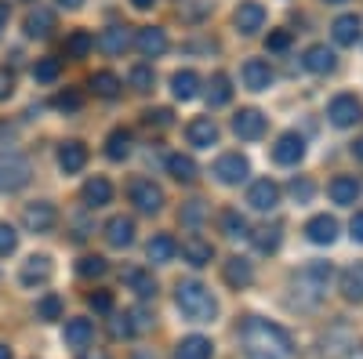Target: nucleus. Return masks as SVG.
Wrapping results in <instances>:
<instances>
[{
  "mask_svg": "<svg viewBox=\"0 0 363 359\" xmlns=\"http://www.w3.org/2000/svg\"><path fill=\"white\" fill-rule=\"evenodd\" d=\"M229 98H233L229 76H225V73H215V76H211V84H207V106H211V109H218V106H225Z\"/></svg>",
  "mask_w": 363,
  "mask_h": 359,
  "instance_id": "obj_36",
  "label": "nucleus"
},
{
  "mask_svg": "<svg viewBox=\"0 0 363 359\" xmlns=\"http://www.w3.org/2000/svg\"><path fill=\"white\" fill-rule=\"evenodd\" d=\"M58 73H62V62H58V58H40V62L33 66L37 84H51V80H58Z\"/></svg>",
  "mask_w": 363,
  "mask_h": 359,
  "instance_id": "obj_42",
  "label": "nucleus"
},
{
  "mask_svg": "<svg viewBox=\"0 0 363 359\" xmlns=\"http://www.w3.org/2000/svg\"><path fill=\"white\" fill-rule=\"evenodd\" d=\"M87 302H91V309H95V312H102V316H109V312H113V294H109V290L91 294Z\"/></svg>",
  "mask_w": 363,
  "mask_h": 359,
  "instance_id": "obj_50",
  "label": "nucleus"
},
{
  "mask_svg": "<svg viewBox=\"0 0 363 359\" xmlns=\"http://www.w3.org/2000/svg\"><path fill=\"white\" fill-rule=\"evenodd\" d=\"M301 156H306V142H301V135L287 131L277 138V145H272V160H277L280 167H294Z\"/></svg>",
  "mask_w": 363,
  "mask_h": 359,
  "instance_id": "obj_9",
  "label": "nucleus"
},
{
  "mask_svg": "<svg viewBox=\"0 0 363 359\" xmlns=\"http://www.w3.org/2000/svg\"><path fill=\"white\" fill-rule=\"evenodd\" d=\"M120 87H124V84H120V76L116 73H95V76H91V91H95L99 98H120Z\"/></svg>",
  "mask_w": 363,
  "mask_h": 359,
  "instance_id": "obj_38",
  "label": "nucleus"
},
{
  "mask_svg": "<svg viewBox=\"0 0 363 359\" xmlns=\"http://www.w3.org/2000/svg\"><path fill=\"white\" fill-rule=\"evenodd\" d=\"M342 297L345 302H363V261L349 265L342 273Z\"/></svg>",
  "mask_w": 363,
  "mask_h": 359,
  "instance_id": "obj_33",
  "label": "nucleus"
},
{
  "mask_svg": "<svg viewBox=\"0 0 363 359\" xmlns=\"http://www.w3.org/2000/svg\"><path fill=\"white\" fill-rule=\"evenodd\" d=\"M95 44L106 55H124L131 47V33H128V25H109V29H102V33H99Z\"/></svg>",
  "mask_w": 363,
  "mask_h": 359,
  "instance_id": "obj_21",
  "label": "nucleus"
},
{
  "mask_svg": "<svg viewBox=\"0 0 363 359\" xmlns=\"http://www.w3.org/2000/svg\"><path fill=\"white\" fill-rule=\"evenodd\" d=\"M135 47H138V55H145V58H157V55L167 51V33H164L160 25H142L138 33H135Z\"/></svg>",
  "mask_w": 363,
  "mask_h": 359,
  "instance_id": "obj_13",
  "label": "nucleus"
},
{
  "mask_svg": "<svg viewBox=\"0 0 363 359\" xmlns=\"http://www.w3.org/2000/svg\"><path fill=\"white\" fill-rule=\"evenodd\" d=\"M131 87H135V91H149V87H153V69H149V66H135L131 69Z\"/></svg>",
  "mask_w": 363,
  "mask_h": 359,
  "instance_id": "obj_47",
  "label": "nucleus"
},
{
  "mask_svg": "<svg viewBox=\"0 0 363 359\" xmlns=\"http://www.w3.org/2000/svg\"><path fill=\"white\" fill-rule=\"evenodd\" d=\"M330 280H335V268H330V261H309L306 268H298L294 280H291V290H294L291 302H294L298 309H316V305L323 302Z\"/></svg>",
  "mask_w": 363,
  "mask_h": 359,
  "instance_id": "obj_2",
  "label": "nucleus"
},
{
  "mask_svg": "<svg viewBox=\"0 0 363 359\" xmlns=\"http://www.w3.org/2000/svg\"><path fill=\"white\" fill-rule=\"evenodd\" d=\"M233 131H236V138L255 142V138L265 135V116H262L258 109H240V113L233 116Z\"/></svg>",
  "mask_w": 363,
  "mask_h": 359,
  "instance_id": "obj_10",
  "label": "nucleus"
},
{
  "mask_svg": "<svg viewBox=\"0 0 363 359\" xmlns=\"http://www.w3.org/2000/svg\"><path fill=\"white\" fill-rule=\"evenodd\" d=\"M171 95H174L178 102L196 98V95H200V76H196L193 69H178V73L171 76Z\"/></svg>",
  "mask_w": 363,
  "mask_h": 359,
  "instance_id": "obj_29",
  "label": "nucleus"
},
{
  "mask_svg": "<svg viewBox=\"0 0 363 359\" xmlns=\"http://www.w3.org/2000/svg\"><path fill=\"white\" fill-rule=\"evenodd\" d=\"M211 174H215L222 186H240V182H247L251 164H247V156H240V153H225V156L215 160V171Z\"/></svg>",
  "mask_w": 363,
  "mask_h": 359,
  "instance_id": "obj_6",
  "label": "nucleus"
},
{
  "mask_svg": "<svg viewBox=\"0 0 363 359\" xmlns=\"http://www.w3.org/2000/svg\"><path fill=\"white\" fill-rule=\"evenodd\" d=\"M359 33H363L359 15H342V18H335V25H330V37H335V44H342V47H352L359 40Z\"/></svg>",
  "mask_w": 363,
  "mask_h": 359,
  "instance_id": "obj_24",
  "label": "nucleus"
},
{
  "mask_svg": "<svg viewBox=\"0 0 363 359\" xmlns=\"http://www.w3.org/2000/svg\"><path fill=\"white\" fill-rule=\"evenodd\" d=\"M244 87L247 91H269L272 87V69L262 58H247L244 62Z\"/></svg>",
  "mask_w": 363,
  "mask_h": 359,
  "instance_id": "obj_19",
  "label": "nucleus"
},
{
  "mask_svg": "<svg viewBox=\"0 0 363 359\" xmlns=\"http://www.w3.org/2000/svg\"><path fill=\"white\" fill-rule=\"evenodd\" d=\"M109 316H113V312H109ZM109 334H113L116 341H120V338H131V334H135L131 312H128V316H113V319H109Z\"/></svg>",
  "mask_w": 363,
  "mask_h": 359,
  "instance_id": "obj_45",
  "label": "nucleus"
},
{
  "mask_svg": "<svg viewBox=\"0 0 363 359\" xmlns=\"http://www.w3.org/2000/svg\"><path fill=\"white\" fill-rule=\"evenodd\" d=\"M128 196H131V203L138 207L142 215H157L160 207H164V189L157 182H149V178H135Z\"/></svg>",
  "mask_w": 363,
  "mask_h": 359,
  "instance_id": "obj_5",
  "label": "nucleus"
},
{
  "mask_svg": "<svg viewBox=\"0 0 363 359\" xmlns=\"http://www.w3.org/2000/svg\"><path fill=\"white\" fill-rule=\"evenodd\" d=\"M306 236L313 239V244H335V239H338V222L330 215H316V218H309Z\"/></svg>",
  "mask_w": 363,
  "mask_h": 359,
  "instance_id": "obj_28",
  "label": "nucleus"
},
{
  "mask_svg": "<svg viewBox=\"0 0 363 359\" xmlns=\"http://www.w3.org/2000/svg\"><path fill=\"white\" fill-rule=\"evenodd\" d=\"M174 254H178V244H174L167 232L153 236V239H149V247H145V258L153 261V265H167V261H174Z\"/></svg>",
  "mask_w": 363,
  "mask_h": 359,
  "instance_id": "obj_31",
  "label": "nucleus"
},
{
  "mask_svg": "<svg viewBox=\"0 0 363 359\" xmlns=\"http://www.w3.org/2000/svg\"><path fill=\"white\" fill-rule=\"evenodd\" d=\"M211 355H215V345H211L207 338H200V334L182 338L178 348H174V359H211Z\"/></svg>",
  "mask_w": 363,
  "mask_h": 359,
  "instance_id": "obj_27",
  "label": "nucleus"
},
{
  "mask_svg": "<svg viewBox=\"0 0 363 359\" xmlns=\"http://www.w3.org/2000/svg\"><path fill=\"white\" fill-rule=\"evenodd\" d=\"M33 167L22 153H0V193H18L29 186Z\"/></svg>",
  "mask_w": 363,
  "mask_h": 359,
  "instance_id": "obj_4",
  "label": "nucleus"
},
{
  "mask_svg": "<svg viewBox=\"0 0 363 359\" xmlns=\"http://www.w3.org/2000/svg\"><path fill=\"white\" fill-rule=\"evenodd\" d=\"M91 47H95V37H91L87 29H73L69 40H66V58H84Z\"/></svg>",
  "mask_w": 363,
  "mask_h": 359,
  "instance_id": "obj_40",
  "label": "nucleus"
},
{
  "mask_svg": "<svg viewBox=\"0 0 363 359\" xmlns=\"http://www.w3.org/2000/svg\"><path fill=\"white\" fill-rule=\"evenodd\" d=\"M222 276H225V283H229L233 290H244V287L255 283V268H251L247 258H229V261L222 265Z\"/></svg>",
  "mask_w": 363,
  "mask_h": 359,
  "instance_id": "obj_18",
  "label": "nucleus"
},
{
  "mask_svg": "<svg viewBox=\"0 0 363 359\" xmlns=\"http://www.w3.org/2000/svg\"><path fill=\"white\" fill-rule=\"evenodd\" d=\"M287 44H291V33H287V29H277V33H269V40H265L269 51H287Z\"/></svg>",
  "mask_w": 363,
  "mask_h": 359,
  "instance_id": "obj_52",
  "label": "nucleus"
},
{
  "mask_svg": "<svg viewBox=\"0 0 363 359\" xmlns=\"http://www.w3.org/2000/svg\"><path fill=\"white\" fill-rule=\"evenodd\" d=\"M178 11H182V22H200L211 11V0H182Z\"/></svg>",
  "mask_w": 363,
  "mask_h": 359,
  "instance_id": "obj_43",
  "label": "nucleus"
},
{
  "mask_svg": "<svg viewBox=\"0 0 363 359\" xmlns=\"http://www.w3.org/2000/svg\"><path fill=\"white\" fill-rule=\"evenodd\" d=\"M15 95V76L8 69H0V102H8Z\"/></svg>",
  "mask_w": 363,
  "mask_h": 359,
  "instance_id": "obj_53",
  "label": "nucleus"
},
{
  "mask_svg": "<svg viewBox=\"0 0 363 359\" xmlns=\"http://www.w3.org/2000/svg\"><path fill=\"white\" fill-rule=\"evenodd\" d=\"M80 359H109L102 348H80Z\"/></svg>",
  "mask_w": 363,
  "mask_h": 359,
  "instance_id": "obj_57",
  "label": "nucleus"
},
{
  "mask_svg": "<svg viewBox=\"0 0 363 359\" xmlns=\"http://www.w3.org/2000/svg\"><path fill=\"white\" fill-rule=\"evenodd\" d=\"M178 251H182V258H186L189 265H196V268L211 265V258H215V247H211L207 239H200V236H186Z\"/></svg>",
  "mask_w": 363,
  "mask_h": 359,
  "instance_id": "obj_22",
  "label": "nucleus"
},
{
  "mask_svg": "<svg viewBox=\"0 0 363 359\" xmlns=\"http://www.w3.org/2000/svg\"><path fill=\"white\" fill-rule=\"evenodd\" d=\"M51 273H55L51 258H48V254H33V258H26V261H22L18 280H22L26 287H40V283H48V280H51Z\"/></svg>",
  "mask_w": 363,
  "mask_h": 359,
  "instance_id": "obj_12",
  "label": "nucleus"
},
{
  "mask_svg": "<svg viewBox=\"0 0 363 359\" xmlns=\"http://www.w3.org/2000/svg\"><path fill=\"white\" fill-rule=\"evenodd\" d=\"M131 4H135L138 11H149V8H153V4H157V0H131Z\"/></svg>",
  "mask_w": 363,
  "mask_h": 359,
  "instance_id": "obj_59",
  "label": "nucleus"
},
{
  "mask_svg": "<svg viewBox=\"0 0 363 359\" xmlns=\"http://www.w3.org/2000/svg\"><path fill=\"white\" fill-rule=\"evenodd\" d=\"M0 359H11V348L8 345H0Z\"/></svg>",
  "mask_w": 363,
  "mask_h": 359,
  "instance_id": "obj_61",
  "label": "nucleus"
},
{
  "mask_svg": "<svg viewBox=\"0 0 363 359\" xmlns=\"http://www.w3.org/2000/svg\"><path fill=\"white\" fill-rule=\"evenodd\" d=\"M124 283L138 294V297H157V280L145 268H124Z\"/></svg>",
  "mask_w": 363,
  "mask_h": 359,
  "instance_id": "obj_35",
  "label": "nucleus"
},
{
  "mask_svg": "<svg viewBox=\"0 0 363 359\" xmlns=\"http://www.w3.org/2000/svg\"><path fill=\"white\" fill-rule=\"evenodd\" d=\"M327 4H345V0H327Z\"/></svg>",
  "mask_w": 363,
  "mask_h": 359,
  "instance_id": "obj_62",
  "label": "nucleus"
},
{
  "mask_svg": "<svg viewBox=\"0 0 363 359\" xmlns=\"http://www.w3.org/2000/svg\"><path fill=\"white\" fill-rule=\"evenodd\" d=\"M106 244H109V247H116V251L131 247V244H135V222H131L128 215L109 218V222H106Z\"/></svg>",
  "mask_w": 363,
  "mask_h": 359,
  "instance_id": "obj_14",
  "label": "nucleus"
},
{
  "mask_svg": "<svg viewBox=\"0 0 363 359\" xmlns=\"http://www.w3.org/2000/svg\"><path fill=\"white\" fill-rule=\"evenodd\" d=\"M55 222H58L55 203H48V200L26 203V211H22V225H26V232H51Z\"/></svg>",
  "mask_w": 363,
  "mask_h": 359,
  "instance_id": "obj_7",
  "label": "nucleus"
},
{
  "mask_svg": "<svg viewBox=\"0 0 363 359\" xmlns=\"http://www.w3.org/2000/svg\"><path fill=\"white\" fill-rule=\"evenodd\" d=\"M327 116H330V124H335V127H352L356 120L363 116V106L356 102V95H338V98H330Z\"/></svg>",
  "mask_w": 363,
  "mask_h": 359,
  "instance_id": "obj_8",
  "label": "nucleus"
},
{
  "mask_svg": "<svg viewBox=\"0 0 363 359\" xmlns=\"http://www.w3.org/2000/svg\"><path fill=\"white\" fill-rule=\"evenodd\" d=\"M247 203L255 207V211H277V203H280V186L269 182V178H258V182L247 189Z\"/></svg>",
  "mask_w": 363,
  "mask_h": 359,
  "instance_id": "obj_11",
  "label": "nucleus"
},
{
  "mask_svg": "<svg viewBox=\"0 0 363 359\" xmlns=\"http://www.w3.org/2000/svg\"><path fill=\"white\" fill-rule=\"evenodd\" d=\"M77 273H80L84 280H102V276L109 273V261H106V258H99V254H87V258H80Z\"/></svg>",
  "mask_w": 363,
  "mask_h": 359,
  "instance_id": "obj_41",
  "label": "nucleus"
},
{
  "mask_svg": "<svg viewBox=\"0 0 363 359\" xmlns=\"http://www.w3.org/2000/svg\"><path fill=\"white\" fill-rule=\"evenodd\" d=\"M280 236H284V229H280V225H262V229H255V232H251L258 254H272V251H277V247H280Z\"/></svg>",
  "mask_w": 363,
  "mask_h": 359,
  "instance_id": "obj_37",
  "label": "nucleus"
},
{
  "mask_svg": "<svg viewBox=\"0 0 363 359\" xmlns=\"http://www.w3.org/2000/svg\"><path fill=\"white\" fill-rule=\"evenodd\" d=\"M58 8H69V11H77V8H84V0H58Z\"/></svg>",
  "mask_w": 363,
  "mask_h": 359,
  "instance_id": "obj_58",
  "label": "nucleus"
},
{
  "mask_svg": "<svg viewBox=\"0 0 363 359\" xmlns=\"http://www.w3.org/2000/svg\"><path fill=\"white\" fill-rule=\"evenodd\" d=\"M330 200L342 203V207L356 203V200H359V182H356L352 174H338L335 182H330Z\"/></svg>",
  "mask_w": 363,
  "mask_h": 359,
  "instance_id": "obj_32",
  "label": "nucleus"
},
{
  "mask_svg": "<svg viewBox=\"0 0 363 359\" xmlns=\"http://www.w3.org/2000/svg\"><path fill=\"white\" fill-rule=\"evenodd\" d=\"M203 218V207H200V200H193L189 207H186V211H182V222H189V225H196Z\"/></svg>",
  "mask_w": 363,
  "mask_h": 359,
  "instance_id": "obj_54",
  "label": "nucleus"
},
{
  "mask_svg": "<svg viewBox=\"0 0 363 359\" xmlns=\"http://www.w3.org/2000/svg\"><path fill=\"white\" fill-rule=\"evenodd\" d=\"M55 109H62V113H77L80 109V95L77 91H62L55 98Z\"/></svg>",
  "mask_w": 363,
  "mask_h": 359,
  "instance_id": "obj_51",
  "label": "nucleus"
},
{
  "mask_svg": "<svg viewBox=\"0 0 363 359\" xmlns=\"http://www.w3.org/2000/svg\"><path fill=\"white\" fill-rule=\"evenodd\" d=\"M26 37H33V40H48L51 37V29H55V11H48V8H33L26 15Z\"/></svg>",
  "mask_w": 363,
  "mask_h": 359,
  "instance_id": "obj_23",
  "label": "nucleus"
},
{
  "mask_svg": "<svg viewBox=\"0 0 363 359\" xmlns=\"http://www.w3.org/2000/svg\"><path fill=\"white\" fill-rule=\"evenodd\" d=\"M84 164H87V145L77 138L62 142V149H58V167L66 174H77V171H84Z\"/></svg>",
  "mask_w": 363,
  "mask_h": 359,
  "instance_id": "obj_20",
  "label": "nucleus"
},
{
  "mask_svg": "<svg viewBox=\"0 0 363 359\" xmlns=\"http://www.w3.org/2000/svg\"><path fill=\"white\" fill-rule=\"evenodd\" d=\"M84 203L87 207H106L109 200H113V182H109V178H87V182H84Z\"/></svg>",
  "mask_w": 363,
  "mask_h": 359,
  "instance_id": "obj_26",
  "label": "nucleus"
},
{
  "mask_svg": "<svg viewBox=\"0 0 363 359\" xmlns=\"http://www.w3.org/2000/svg\"><path fill=\"white\" fill-rule=\"evenodd\" d=\"M352 153H356V160H363V138H356V145H352Z\"/></svg>",
  "mask_w": 363,
  "mask_h": 359,
  "instance_id": "obj_60",
  "label": "nucleus"
},
{
  "mask_svg": "<svg viewBox=\"0 0 363 359\" xmlns=\"http://www.w3.org/2000/svg\"><path fill=\"white\" fill-rule=\"evenodd\" d=\"M349 232H352V239H356V244H363V211H359V215H352V222H349Z\"/></svg>",
  "mask_w": 363,
  "mask_h": 359,
  "instance_id": "obj_55",
  "label": "nucleus"
},
{
  "mask_svg": "<svg viewBox=\"0 0 363 359\" xmlns=\"http://www.w3.org/2000/svg\"><path fill=\"white\" fill-rule=\"evenodd\" d=\"M240 341H244L247 359H294V338L280 323H269L262 316H251L240 326Z\"/></svg>",
  "mask_w": 363,
  "mask_h": 359,
  "instance_id": "obj_1",
  "label": "nucleus"
},
{
  "mask_svg": "<svg viewBox=\"0 0 363 359\" xmlns=\"http://www.w3.org/2000/svg\"><path fill=\"white\" fill-rule=\"evenodd\" d=\"M222 232H225L229 239H247V236H251V225H247V218L240 215V211H225V215H222Z\"/></svg>",
  "mask_w": 363,
  "mask_h": 359,
  "instance_id": "obj_39",
  "label": "nucleus"
},
{
  "mask_svg": "<svg viewBox=\"0 0 363 359\" xmlns=\"http://www.w3.org/2000/svg\"><path fill=\"white\" fill-rule=\"evenodd\" d=\"M306 69H309V73H316V76L335 73V69H338V55L330 51L327 44H313V47L306 51Z\"/></svg>",
  "mask_w": 363,
  "mask_h": 359,
  "instance_id": "obj_17",
  "label": "nucleus"
},
{
  "mask_svg": "<svg viewBox=\"0 0 363 359\" xmlns=\"http://www.w3.org/2000/svg\"><path fill=\"white\" fill-rule=\"evenodd\" d=\"M62 341L69 348H87L91 341H95V323L91 319H69L66 331H62Z\"/></svg>",
  "mask_w": 363,
  "mask_h": 359,
  "instance_id": "obj_25",
  "label": "nucleus"
},
{
  "mask_svg": "<svg viewBox=\"0 0 363 359\" xmlns=\"http://www.w3.org/2000/svg\"><path fill=\"white\" fill-rule=\"evenodd\" d=\"M8 18H11V8H8V0H0V33L8 29Z\"/></svg>",
  "mask_w": 363,
  "mask_h": 359,
  "instance_id": "obj_56",
  "label": "nucleus"
},
{
  "mask_svg": "<svg viewBox=\"0 0 363 359\" xmlns=\"http://www.w3.org/2000/svg\"><path fill=\"white\" fill-rule=\"evenodd\" d=\"M233 22H236V29H240L244 37H255L258 29L265 25V8H262V4H255V0H247V4H240V8H236Z\"/></svg>",
  "mask_w": 363,
  "mask_h": 359,
  "instance_id": "obj_15",
  "label": "nucleus"
},
{
  "mask_svg": "<svg viewBox=\"0 0 363 359\" xmlns=\"http://www.w3.org/2000/svg\"><path fill=\"white\" fill-rule=\"evenodd\" d=\"M15 247H18V232H15L8 222H0V258L15 254Z\"/></svg>",
  "mask_w": 363,
  "mask_h": 359,
  "instance_id": "obj_46",
  "label": "nucleus"
},
{
  "mask_svg": "<svg viewBox=\"0 0 363 359\" xmlns=\"http://www.w3.org/2000/svg\"><path fill=\"white\" fill-rule=\"evenodd\" d=\"M174 302H178V312L189 323H211L218 316V302H215V294H211V287H203L196 280H182L174 287Z\"/></svg>",
  "mask_w": 363,
  "mask_h": 359,
  "instance_id": "obj_3",
  "label": "nucleus"
},
{
  "mask_svg": "<svg viewBox=\"0 0 363 359\" xmlns=\"http://www.w3.org/2000/svg\"><path fill=\"white\" fill-rule=\"evenodd\" d=\"M62 316V302H58L55 294H48V297H40V305H37V319H44V323H51V319H58Z\"/></svg>",
  "mask_w": 363,
  "mask_h": 359,
  "instance_id": "obj_44",
  "label": "nucleus"
},
{
  "mask_svg": "<svg viewBox=\"0 0 363 359\" xmlns=\"http://www.w3.org/2000/svg\"><path fill=\"white\" fill-rule=\"evenodd\" d=\"M167 174L174 178V182H182V186H193L196 182V160L186 156V153H171L167 156Z\"/></svg>",
  "mask_w": 363,
  "mask_h": 359,
  "instance_id": "obj_30",
  "label": "nucleus"
},
{
  "mask_svg": "<svg viewBox=\"0 0 363 359\" xmlns=\"http://www.w3.org/2000/svg\"><path fill=\"white\" fill-rule=\"evenodd\" d=\"M145 124L157 127V131L171 127V109H149V113H145Z\"/></svg>",
  "mask_w": 363,
  "mask_h": 359,
  "instance_id": "obj_49",
  "label": "nucleus"
},
{
  "mask_svg": "<svg viewBox=\"0 0 363 359\" xmlns=\"http://www.w3.org/2000/svg\"><path fill=\"white\" fill-rule=\"evenodd\" d=\"M186 138H189V145H196V149H211V145L218 142V124H215L211 116H196V120H189Z\"/></svg>",
  "mask_w": 363,
  "mask_h": 359,
  "instance_id": "obj_16",
  "label": "nucleus"
},
{
  "mask_svg": "<svg viewBox=\"0 0 363 359\" xmlns=\"http://www.w3.org/2000/svg\"><path fill=\"white\" fill-rule=\"evenodd\" d=\"M106 156L109 160H128L131 156V131L128 127H113L106 138Z\"/></svg>",
  "mask_w": 363,
  "mask_h": 359,
  "instance_id": "obj_34",
  "label": "nucleus"
},
{
  "mask_svg": "<svg viewBox=\"0 0 363 359\" xmlns=\"http://www.w3.org/2000/svg\"><path fill=\"white\" fill-rule=\"evenodd\" d=\"M287 189H291V196H294L298 203H309V200H313V182H309V178H294Z\"/></svg>",
  "mask_w": 363,
  "mask_h": 359,
  "instance_id": "obj_48",
  "label": "nucleus"
}]
</instances>
